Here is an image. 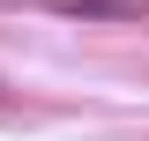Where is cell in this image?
<instances>
[{
	"instance_id": "obj_1",
	"label": "cell",
	"mask_w": 149,
	"mask_h": 141,
	"mask_svg": "<svg viewBox=\"0 0 149 141\" xmlns=\"http://www.w3.org/2000/svg\"><path fill=\"white\" fill-rule=\"evenodd\" d=\"M45 15L82 22V30H142L149 22V0H45Z\"/></svg>"
},
{
	"instance_id": "obj_2",
	"label": "cell",
	"mask_w": 149,
	"mask_h": 141,
	"mask_svg": "<svg viewBox=\"0 0 149 141\" xmlns=\"http://www.w3.org/2000/svg\"><path fill=\"white\" fill-rule=\"evenodd\" d=\"M0 8H45V0H0Z\"/></svg>"
}]
</instances>
